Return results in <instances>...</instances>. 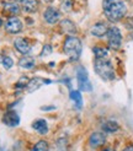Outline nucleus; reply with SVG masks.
I'll list each match as a JSON object with an SVG mask.
<instances>
[{"instance_id":"obj_4","label":"nucleus","mask_w":133,"mask_h":151,"mask_svg":"<svg viewBox=\"0 0 133 151\" xmlns=\"http://www.w3.org/2000/svg\"><path fill=\"white\" fill-rule=\"evenodd\" d=\"M106 37H107L108 47L111 49H113V50L120 49L121 44H122V35H121L120 28H117L116 26L110 27L106 33Z\"/></svg>"},{"instance_id":"obj_31","label":"nucleus","mask_w":133,"mask_h":151,"mask_svg":"<svg viewBox=\"0 0 133 151\" xmlns=\"http://www.w3.org/2000/svg\"><path fill=\"white\" fill-rule=\"evenodd\" d=\"M0 24H1V20H0Z\"/></svg>"},{"instance_id":"obj_16","label":"nucleus","mask_w":133,"mask_h":151,"mask_svg":"<svg viewBox=\"0 0 133 151\" xmlns=\"http://www.w3.org/2000/svg\"><path fill=\"white\" fill-rule=\"evenodd\" d=\"M42 82H43V80L40 79V78H35V79H32V80H30V81H28V84H27V86H26L27 92L31 93V92L36 91V90L42 85Z\"/></svg>"},{"instance_id":"obj_23","label":"nucleus","mask_w":133,"mask_h":151,"mask_svg":"<svg viewBox=\"0 0 133 151\" xmlns=\"http://www.w3.org/2000/svg\"><path fill=\"white\" fill-rule=\"evenodd\" d=\"M28 79L27 78H21L20 80H19V82H17V88H24V87H26L27 86V84H28Z\"/></svg>"},{"instance_id":"obj_27","label":"nucleus","mask_w":133,"mask_h":151,"mask_svg":"<svg viewBox=\"0 0 133 151\" xmlns=\"http://www.w3.org/2000/svg\"><path fill=\"white\" fill-rule=\"evenodd\" d=\"M101 151H115V150H112L111 147H106V149H103V150H101Z\"/></svg>"},{"instance_id":"obj_12","label":"nucleus","mask_w":133,"mask_h":151,"mask_svg":"<svg viewBox=\"0 0 133 151\" xmlns=\"http://www.w3.org/2000/svg\"><path fill=\"white\" fill-rule=\"evenodd\" d=\"M32 128L38 134H41V135H44V134L48 133V124H47V122L44 119H37V120H35L33 124H32Z\"/></svg>"},{"instance_id":"obj_20","label":"nucleus","mask_w":133,"mask_h":151,"mask_svg":"<svg viewBox=\"0 0 133 151\" xmlns=\"http://www.w3.org/2000/svg\"><path fill=\"white\" fill-rule=\"evenodd\" d=\"M70 99L73 100V102L75 103V108H81L83 106V97H81L80 91H72L70 92Z\"/></svg>"},{"instance_id":"obj_18","label":"nucleus","mask_w":133,"mask_h":151,"mask_svg":"<svg viewBox=\"0 0 133 151\" xmlns=\"http://www.w3.org/2000/svg\"><path fill=\"white\" fill-rule=\"evenodd\" d=\"M93 52L96 57V59H106L107 55H108V49L105 48V47H94L93 48Z\"/></svg>"},{"instance_id":"obj_8","label":"nucleus","mask_w":133,"mask_h":151,"mask_svg":"<svg viewBox=\"0 0 133 151\" xmlns=\"http://www.w3.org/2000/svg\"><path fill=\"white\" fill-rule=\"evenodd\" d=\"M43 19L48 24H57V21H59V19H61V12L54 7H47L43 12Z\"/></svg>"},{"instance_id":"obj_21","label":"nucleus","mask_w":133,"mask_h":151,"mask_svg":"<svg viewBox=\"0 0 133 151\" xmlns=\"http://www.w3.org/2000/svg\"><path fill=\"white\" fill-rule=\"evenodd\" d=\"M48 149H49L48 142L46 140H40L33 145L31 151H48Z\"/></svg>"},{"instance_id":"obj_24","label":"nucleus","mask_w":133,"mask_h":151,"mask_svg":"<svg viewBox=\"0 0 133 151\" xmlns=\"http://www.w3.org/2000/svg\"><path fill=\"white\" fill-rule=\"evenodd\" d=\"M51 53H52V47L49 46V44H46V46L43 47L42 52H41V55L42 57H46V55H49Z\"/></svg>"},{"instance_id":"obj_9","label":"nucleus","mask_w":133,"mask_h":151,"mask_svg":"<svg viewBox=\"0 0 133 151\" xmlns=\"http://www.w3.org/2000/svg\"><path fill=\"white\" fill-rule=\"evenodd\" d=\"M3 123L7 127H16L20 123V117H19V114L16 112L7 111L3 117Z\"/></svg>"},{"instance_id":"obj_11","label":"nucleus","mask_w":133,"mask_h":151,"mask_svg":"<svg viewBox=\"0 0 133 151\" xmlns=\"http://www.w3.org/2000/svg\"><path fill=\"white\" fill-rule=\"evenodd\" d=\"M108 31V27L103 24V22H98V24H95L91 29H90V33L95 37H103Z\"/></svg>"},{"instance_id":"obj_5","label":"nucleus","mask_w":133,"mask_h":151,"mask_svg":"<svg viewBox=\"0 0 133 151\" xmlns=\"http://www.w3.org/2000/svg\"><path fill=\"white\" fill-rule=\"evenodd\" d=\"M77 78L79 82V88L81 91H91V85L87 79V71L85 68L79 66L77 70Z\"/></svg>"},{"instance_id":"obj_10","label":"nucleus","mask_w":133,"mask_h":151,"mask_svg":"<svg viewBox=\"0 0 133 151\" xmlns=\"http://www.w3.org/2000/svg\"><path fill=\"white\" fill-rule=\"evenodd\" d=\"M14 46L17 52H20L21 54H24V55H27L30 53V50H31V47H30L28 42L24 38H16L14 42Z\"/></svg>"},{"instance_id":"obj_13","label":"nucleus","mask_w":133,"mask_h":151,"mask_svg":"<svg viewBox=\"0 0 133 151\" xmlns=\"http://www.w3.org/2000/svg\"><path fill=\"white\" fill-rule=\"evenodd\" d=\"M61 27L63 29V32L65 33H69V35H73L77 32V27L74 25V22L70 21V20H63L61 22Z\"/></svg>"},{"instance_id":"obj_17","label":"nucleus","mask_w":133,"mask_h":151,"mask_svg":"<svg viewBox=\"0 0 133 151\" xmlns=\"http://www.w3.org/2000/svg\"><path fill=\"white\" fill-rule=\"evenodd\" d=\"M118 129H120V125L116 122H113V120H108V122L103 123V125H102V130L105 133H115Z\"/></svg>"},{"instance_id":"obj_28","label":"nucleus","mask_w":133,"mask_h":151,"mask_svg":"<svg viewBox=\"0 0 133 151\" xmlns=\"http://www.w3.org/2000/svg\"><path fill=\"white\" fill-rule=\"evenodd\" d=\"M54 107H42V109H53Z\"/></svg>"},{"instance_id":"obj_14","label":"nucleus","mask_w":133,"mask_h":151,"mask_svg":"<svg viewBox=\"0 0 133 151\" xmlns=\"http://www.w3.org/2000/svg\"><path fill=\"white\" fill-rule=\"evenodd\" d=\"M19 65L24 69H32L35 66V59L30 55H24L19 60Z\"/></svg>"},{"instance_id":"obj_3","label":"nucleus","mask_w":133,"mask_h":151,"mask_svg":"<svg viewBox=\"0 0 133 151\" xmlns=\"http://www.w3.org/2000/svg\"><path fill=\"white\" fill-rule=\"evenodd\" d=\"M94 69L99 76L106 81L115 79V70L110 60L107 59H96L94 64Z\"/></svg>"},{"instance_id":"obj_29","label":"nucleus","mask_w":133,"mask_h":151,"mask_svg":"<svg viewBox=\"0 0 133 151\" xmlns=\"http://www.w3.org/2000/svg\"><path fill=\"white\" fill-rule=\"evenodd\" d=\"M43 1H46V3H49V1H51V0H43Z\"/></svg>"},{"instance_id":"obj_6","label":"nucleus","mask_w":133,"mask_h":151,"mask_svg":"<svg viewBox=\"0 0 133 151\" xmlns=\"http://www.w3.org/2000/svg\"><path fill=\"white\" fill-rule=\"evenodd\" d=\"M5 29L9 33H19L22 29V22L20 19L11 16L10 19H7L6 24H5Z\"/></svg>"},{"instance_id":"obj_15","label":"nucleus","mask_w":133,"mask_h":151,"mask_svg":"<svg viewBox=\"0 0 133 151\" xmlns=\"http://www.w3.org/2000/svg\"><path fill=\"white\" fill-rule=\"evenodd\" d=\"M22 7L27 12H35L38 7V0H24L22 1Z\"/></svg>"},{"instance_id":"obj_22","label":"nucleus","mask_w":133,"mask_h":151,"mask_svg":"<svg viewBox=\"0 0 133 151\" xmlns=\"http://www.w3.org/2000/svg\"><path fill=\"white\" fill-rule=\"evenodd\" d=\"M3 65L5 69H10V68L14 65V60L10 57H4L3 58Z\"/></svg>"},{"instance_id":"obj_25","label":"nucleus","mask_w":133,"mask_h":151,"mask_svg":"<svg viewBox=\"0 0 133 151\" xmlns=\"http://www.w3.org/2000/svg\"><path fill=\"white\" fill-rule=\"evenodd\" d=\"M70 4H72L70 0H68V1L63 3V9H64L65 11H69V10H70Z\"/></svg>"},{"instance_id":"obj_1","label":"nucleus","mask_w":133,"mask_h":151,"mask_svg":"<svg viewBox=\"0 0 133 151\" xmlns=\"http://www.w3.org/2000/svg\"><path fill=\"white\" fill-rule=\"evenodd\" d=\"M102 10L111 22H117L126 16L127 6L123 0H103Z\"/></svg>"},{"instance_id":"obj_26","label":"nucleus","mask_w":133,"mask_h":151,"mask_svg":"<svg viewBox=\"0 0 133 151\" xmlns=\"http://www.w3.org/2000/svg\"><path fill=\"white\" fill-rule=\"evenodd\" d=\"M123 151H133V145H128L127 147H124Z\"/></svg>"},{"instance_id":"obj_19","label":"nucleus","mask_w":133,"mask_h":151,"mask_svg":"<svg viewBox=\"0 0 133 151\" xmlns=\"http://www.w3.org/2000/svg\"><path fill=\"white\" fill-rule=\"evenodd\" d=\"M4 10H5V12L10 14V15H17L20 12V6L16 3H5Z\"/></svg>"},{"instance_id":"obj_2","label":"nucleus","mask_w":133,"mask_h":151,"mask_svg":"<svg viewBox=\"0 0 133 151\" xmlns=\"http://www.w3.org/2000/svg\"><path fill=\"white\" fill-rule=\"evenodd\" d=\"M64 53L69 57L70 60L75 62L80 58L81 50H83V46H81V42L78 37H73L69 36L66 37V40L64 41V46H63Z\"/></svg>"},{"instance_id":"obj_7","label":"nucleus","mask_w":133,"mask_h":151,"mask_svg":"<svg viewBox=\"0 0 133 151\" xmlns=\"http://www.w3.org/2000/svg\"><path fill=\"white\" fill-rule=\"evenodd\" d=\"M106 142V137L103 133H100V132H95L91 134V137L89 138V144H90L91 147L94 149H98L100 146H102L103 144Z\"/></svg>"},{"instance_id":"obj_30","label":"nucleus","mask_w":133,"mask_h":151,"mask_svg":"<svg viewBox=\"0 0 133 151\" xmlns=\"http://www.w3.org/2000/svg\"><path fill=\"white\" fill-rule=\"evenodd\" d=\"M15 1H17V3H19V1H24V0H15Z\"/></svg>"}]
</instances>
